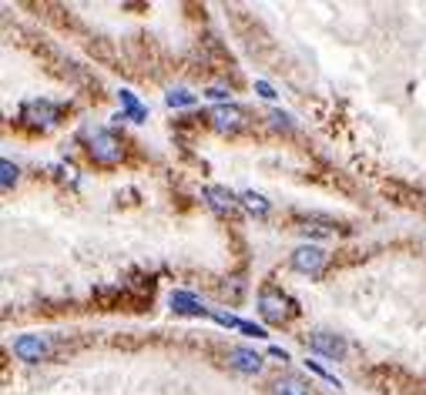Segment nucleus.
<instances>
[{"instance_id":"obj_15","label":"nucleus","mask_w":426,"mask_h":395,"mask_svg":"<svg viewBox=\"0 0 426 395\" xmlns=\"http://www.w3.org/2000/svg\"><path fill=\"white\" fill-rule=\"evenodd\" d=\"M242 205L249 208V211H255V215H265V211H269V201H265L262 194H255V191H245V194H242Z\"/></svg>"},{"instance_id":"obj_21","label":"nucleus","mask_w":426,"mask_h":395,"mask_svg":"<svg viewBox=\"0 0 426 395\" xmlns=\"http://www.w3.org/2000/svg\"><path fill=\"white\" fill-rule=\"evenodd\" d=\"M255 91H259V94H262V97H269V101H272V97H275V91H272V87H269V84H265V81H255Z\"/></svg>"},{"instance_id":"obj_6","label":"nucleus","mask_w":426,"mask_h":395,"mask_svg":"<svg viewBox=\"0 0 426 395\" xmlns=\"http://www.w3.org/2000/svg\"><path fill=\"white\" fill-rule=\"evenodd\" d=\"M202 198H205V205L212 208V211H218L222 218H235V221H238V201H242V198H235L232 191L208 185V188H202Z\"/></svg>"},{"instance_id":"obj_16","label":"nucleus","mask_w":426,"mask_h":395,"mask_svg":"<svg viewBox=\"0 0 426 395\" xmlns=\"http://www.w3.org/2000/svg\"><path fill=\"white\" fill-rule=\"evenodd\" d=\"M168 108H188V104H195V94L192 91H168Z\"/></svg>"},{"instance_id":"obj_1","label":"nucleus","mask_w":426,"mask_h":395,"mask_svg":"<svg viewBox=\"0 0 426 395\" xmlns=\"http://www.w3.org/2000/svg\"><path fill=\"white\" fill-rule=\"evenodd\" d=\"M88 154L95 158L97 165H117L121 154H124V144H121V137L115 131L95 128V131L88 134Z\"/></svg>"},{"instance_id":"obj_5","label":"nucleus","mask_w":426,"mask_h":395,"mask_svg":"<svg viewBox=\"0 0 426 395\" xmlns=\"http://www.w3.org/2000/svg\"><path fill=\"white\" fill-rule=\"evenodd\" d=\"M326 264V248L319 245H299L292 251V268L302 271V275H319Z\"/></svg>"},{"instance_id":"obj_2","label":"nucleus","mask_w":426,"mask_h":395,"mask_svg":"<svg viewBox=\"0 0 426 395\" xmlns=\"http://www.w3.org/2000/svg\"><path fill=\"white\" fill-rule=\"evenodd\" d=\"M259 312H262L265 321L282 325V321H289L299 308H295V301H292L289 295H282L279 288H262V292H259Z\"/></svg>"},{"instance_id":"obj_13","label":"nucleus","mask_w":426,"mask_h":395,"mask_svg":"<svg viewBox=\"0 0 426 395\" xmlns=\"http://www.w3.org/2000/svg\"><path fill=\"white\" fill-rule=\"evenodd\" d=\"M117 97H121V104H124V117H131V121H138V124H141V121H145V117H148V108H141V104H138L135 101V94H131V91H117Z\"/></svg>"},{"instance_id":"obj_17","label":"nucleus","mask_w":426,"mask_h":395,"mask_svg":"<svg viewBox=\"0 0 426 395\" xmlns=\"http://www.w3.org/2000/svg\"><path fill=\"white\" fill-rule=\"evenodd\" d=\"M215 321L225 325V328H238V332H242V321L245 319H235V315H229V312H215Z\"/></svg>"},{"instance_id":"obj_10","label":"nucleus","mask_w":426,"mask_h":395,"mask_svg":"<svg viewBox=\"0 0 426 395\" xmlns=\"http://www.w3.org/2000/svg\"><path fill=\"white\" fill-rule=\"evenodd\" d=\"M299 231H306V235H316V238H329L336 235V225H332L329 218H322V215H306V218H299Z\"/></svg>"},{"instance_id":"obj_8","label":"nucleus","mask_w":426,"mask_h":395,"mask_svg":"<svg viewBox=\"0 0 426 395\" xmlns=\"http://www.w3.org/2000/svg\"><path fill=\"white\" fill-rule=\"evenodd\" d=\"M14 352L24 362H40V358L51 355V342L44 339V335H17L14 339Z\"/></svg>"},{"instance_id":"obj_12","label":"nucleus","mask_w":426,"mask_h":395,"mask_svg":"<svg viewBox=\"0 0 426 395\" xmlns=\"http://www.w3.org/2000/svg\"><path fill=\"white\" fill-rule=\"evenodd\" d=\"M272 395H309V385H302L299 378L286 376V378H275L272 382Z\"/></svg>"},{"instance_id":"obj_20","label":"nucleus","mask_w":426,"mask_h":395,"mask_svg":"<svg viewBox=\"0 0 426 395\" xmlns=\"http://www.w3.org/2000/svg\"><path fill=\"white\" fill-rule=\"evenodd\" d=\"M205 94L212 97V101H229V91H225V87H208Z\"/></svg>"},{"instance_id":"obj_9","label":"nucleus","mask_w":426,"mask_h":395,"mask_svg":"<svg viewBox=\"0 0 426 395\" xmlns=\"http://www.w3.org/2000/svg\"><path fill=\"white\" fill-rule=\"evenodd\" d=\"M229 365H232L235 372H242V376H259L262 372V355L259 352H252V348H229Z\"/></svg>"},{"instance_id":"obj_11","label":"nucleus","mask_w":426,"mask_h":395,"mask_svg":"<svg viewBox=\"0 0 426 395\" xmlns=\"http://www.w3.org/2000/svg\"><path fill=\"white\" fill-rule=\"evenodd\" d=\"M172 308L174 312H181V315H205V305L195 299V295H188V292H174Z\"/></svg>"},{"instance_id":"obj_18","label":"nucleus","mask_w":426,"mask_h":395,"mask_svg":"<svg viewBox=\"0 0 426 395\" xmlns=\"http://www.w3.org/2000/svg\"><path fill=\"white\" fill-rule=\"evenodd\" d=\"M269 121L275 124V128H292V121H289V114H286V111H272Z\"/></svg>"},{"instance_id":"obj_4","label":"nucleus","mask_w":426,"mask_h":395,"mask_svg":"<svg viewBox=\"0 0 426 395\" xmlns=\"http://www.w3.org/2000/svg\"><path fill=\"white\" fill-rule=\"evenodd\" d=\"M245 111L242 108H235V104H222V108H215L212 114H208V124H212L218 134H235L245 128Z\"/></svg>"},{"instance_id":"obj_19","label":"nucleus","mask_w":426,"mask_h":395,"mask_svg":"<svg viewBox=\"0 0 426 395\" xmlns=\"http://www.w3.org/2000/svg\"><path fill=\"white\" fill-rule=\"evenodd\" d=\"M306 365H309V369H312V372H316V376H319V378H326V382H332V385H339V378H332L329 372L322 369V365H316V362H309V358H306Z\"/></svg>"},{"instance_id":"obj_7","label":"nucleus","mask_w":426,"mask_h":395,"mask_svg":"<svg viewBox=\"0 0 426 395\" xmlns=\"http://www.w3.org/2000/svg\"><path fill=\"white\" fill-rule=\"evenodd\" d=\"M306 345H309L312 352H319V355H326V358L346 355V339L336 335V332H312V335H306Z\"/></svg>"},{"instance_id":"obj_14","label":"nucleus","mask_w":426,"mask_h":395,"mask_svg":"<svg viewBox=\"0 0 426 395\" xmlns=\"http://www.w3.org/2000/svg\"><path fill=\"white\" fill-rule=\"evenodd\" d=\"M17 171H20V168L14 165V161H7V158L0 161V181H3V188H7V191H10L14 185H17V178H20Z\"/></svg>"},{"instance_id":"obj_3","label":"nucleus","mask_w":426,"mask_h":395,"mask_svg":"<svg viewBox=\"0 0 426 395\" xmlns=\"http://www.w3.org/2000/svg\"><path fill=\"white\" fill-rule=\"evenodd\" d=\"M20 117L31 124V128H40V131H51L54 124L60 121V108L51 104V101H27Z\"/></svg>"},{"instance_id":"obj_22","label":"nucleus","mask_w":426,"mask_h":395,"mask_svg":"<svg viewBox=\"0 0 426 395\" xmlns=\"http://www.w3.org/2000/svg\"><path fill=\"white\" fill-rule=\"evenodd\" d=\"M269 355H272V358H279V362H286V358H289V352H286V348H279V345H272Z\"/></svg>"}]
</instances>
